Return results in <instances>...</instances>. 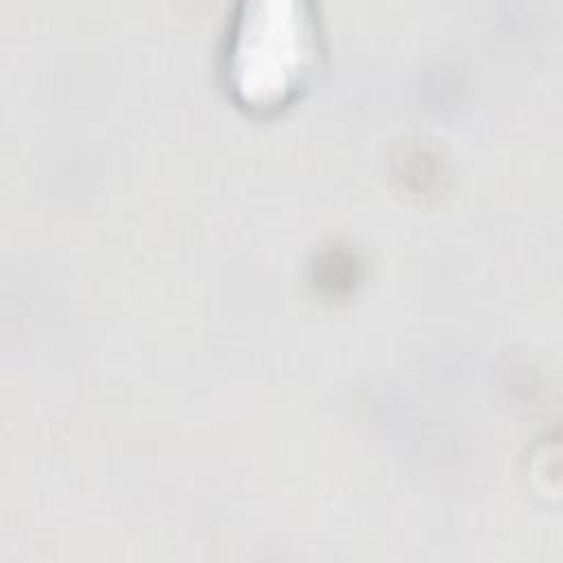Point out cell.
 <instances>
[{
    "instance_id": "1",
    "label": "cell",
    "mask_w": 563,
    "mask_h": 563,
    "mask_svg": "<svg viewBox=\"0 0 563 563\" xmlns=\"http://www.w3.org/2000/svg\"><path fill=\"white\" fill-rule=\"evenodd\" d=\"M321 33L306 0H244L238 4L224 48L227 86L251 110L288 103L314 75Z\"/></svg>"
}]
</instances>
